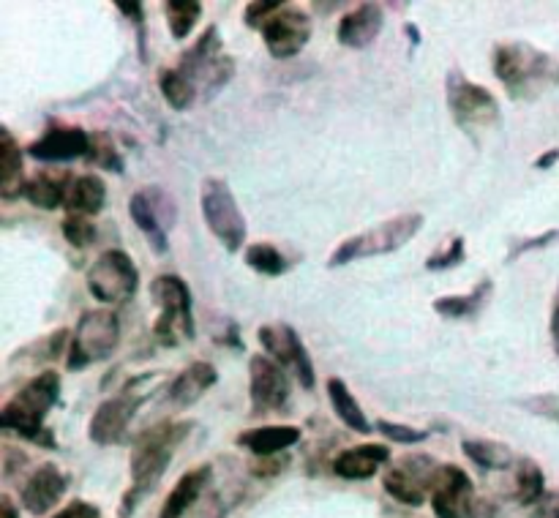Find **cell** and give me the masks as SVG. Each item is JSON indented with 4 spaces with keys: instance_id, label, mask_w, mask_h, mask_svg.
Masks as SVG:
<instances>
[{
    "instance_id": "38",
    "label": "cell",
    "mask_w": 559,
    "mask_h": 518,
    "mask_svg": "<svg viewBox=\"0 0 559 518\" xmlns=\"http://www.w3.org/2000/svg\"><path fill=\"white\" fill-rule=\"evenodd\" d=\"M374 429L380 431L382 437L393 442V445H420L431 437L429 429H415L407 423H390V420H377Z\"/></svg>"
},
{
    "instance_id": "8",
    "label": "cell",
    "mask_w": 559,
    "mask_h": 518,
    "mask_svg": "<svg viewBox=\"0 0 559 518\" xmlns=\"http://www.w3.org/2000/svg\"><path fill=\"white\" fill-rule=\"evenodd\" d=\"M120 344V317L112 309H90L71 333L66 369L82 371L115 355Z\"/></svg>"
},
{
    "instance_id": "15",
    "label": "cell",
    "mask_w": 559,
    "mask_h": 518,
    "mask_svg": "<svg viewBox=\"0 0 559 518\" xmlns=\"http://www.w3.org/2000/svg\"><path fill=\"white\" fill-rule=\"evenodd\" d=\"M142 407V396L134 393L131 385L118 396L101 401L93 418L88 423V437L93 445H101V448H110V445H118L126 439L129 434V426L134 415L140 412Z\"/></svg>"
},
{
    "instance_id": "1",
    "label": "cell",
    "mask_w": 559,
    "mask_h": 518,
    "mask_svg": "<svg viewBox=\"0 0 559 518\" xmlns=\"http://www.w3.org/2000/svg\"><path fill=\"white\" fill-rule=\"evenodd\" d=\"M191 429H194L191 420H161V423L150 426V429H145L140 437L134 439L129 461L131 486L120 499V518L134 516L142 505V499L159 486L161 478L167 475V467H170L175 450L183 445V439L189 437Z\"/></svg>"
},
{
    "instance_id": "40",
    "label": "cell",
    "mask_w": 559,
    "mask_h": 518,
    "mask_svg": "<svg viewBox=\"0 0 559 518\" xmlns=\"http://www.w3.org/2000/svg\"><path fill=\"white\" fill-rule=\"evenodd\" d=\"M284 6H287L284 0H254V3H249L246 11H243V22H246L249 28L262 30V25H265L270 17H276Z\"/></svg>"
},
{
    "instance_id": "30",
    "label": "cell",
    "mask_w": 559,
    "mask_h": 518,
    "mask_svg": "<svg viewBox=\"0 0 559 518\" xmlns=\"http://www.w3.org/2000/svg\"><path fill=\"white\" fill-rule=\"evenodd\" d=\"M513 497L521 508H532L546 499V475L535 459L524 456L516 461V475H513Z\"/></svg>"
},
{
    "instance_id": "3",
    "label": "cell",
    "mask_w": 559,
    "mask_h": 518,
    "mask_svg": "<svg viewBox=\"0 0 559 518\" xmlns=\"http://www.w3.org/2000/svg\"><path fill=\"white\" fill-rule=\"evenodd\" d=\"M60 401V374L58 371H41L22 385L0 409V426L6 431H14L20 439H28L39 448H58L55 434H52L44 420L50 415L55 404Z\"/></svg>"
},
{
    "instance_id": "32",
    "label": "cell",
    "mask_w": 559,
    "mask_h": 518,
    "mask_svg": "<svg viewBox=\"0 0 559 518\" xmlns=\"http://www.w3.org/2000/svg\"><path fill=\"white\" fill-rule=\"evenodd\" d=\"M159 88H161V96H164V101H167L175 112L191 110V107L197 104V99H200L197 88H194V85H191V82L186 80L178 69L161 71Z\"/></svg>"
},
{
    "instance_id": "24",
    "label": "cell",
    "mask_w": 559,
    "mask_h": 518,
    "mask_svg": "<svg viewBox=\"0 0 559 518\" xmlns=\"http://www.w3.org/2000/svg\"><path fill=\"white\" fill-rule=\"evenodd\" d=\"M303 431L298 426H254V429L240 431L235 442L238 448L249 450L257 459H268V456H279L292 445H298Z\"/></svg>"
},
{
    "instance_id": "16",
    "label": "cell",
    "mask_w": 559,
    "mask_h": 518,
    "mask_svg": "<svg viewBox=\"0 0 559 518\" xmlns=\"http://www.w3.org/2000/svg\"><path fill=\"white\" fill-rule=\"evenodd\" d=\"M260 33L273 58L290 60L311 41V17L298 6L287 3L276 17H270L262 25Z\"/></svg>"
},
{
    "instance_id": "9",
    "label": "cell",
    "mask_w": 559,
    "mask_h": 518,
    "mask_svg": "<svg viewBox=\"0 0 559 518\" xmlns=\"http://www.w3.org/2000/svg\"><path fill=\"white\" fill-rule=\"evenodd\" d=\"M200 208L210 235L219 240L230 254H238L246 246L249 227H246V216H243L235 194H232L230 183L221 178L202 180Z\"/></svg>"
},
{
    "instance_id": "36",
    "label": "cell",
    "mask_w": 559,
    "mask_h": 518,
    "mask_svg": "<svg viewBox=\"0 0 559 518\" xmlns=\"http://www.w3.org/2000/svg\"><path fill=\"white\" fill-rule=\"evenodd\" d=\"M88 161H93L96 167L110 172H123V159H120L115 142L107 134H90V153Z\"/></svg>"
},
{
    "instance_id": "33",
    "label": "cell",
    "mask_w": 559,
    "mask_h": 518,
    "mask_svg": "<svg viewBox=\"0 0 559 518\" xmlns=\"http://www.w3.org/2000/svg\"><path fill=\"white\" fill-rule=\"evenodd\" d=\"M164 17H167V28L175 41H183L191 30L197 28L202 17L200 0H167L164 3Z\"/></svg>"
},
{
    "instance_id": "29",
    "label": "cell",
    "mask_w": 559,
    "mask_h": 518,
    "mask_svg": "<svg viewBox=\"0 0 559 518\" xmlns=\"http://www.w3.org/2000/svg\"><path fill=\"white\" fill-rule=\"evenodd\" d=\"M494 292V281L483 279L467 292V295H445L431 303V309L437 311L442 319H472L478 317L483 306L489 303Z\"/></svg>"
},
{
    "instance_id": "10",
    "label": "cell",
    "mask_w": 559,
    "mask_h": 518,
    "mask_svg": "<svg viewBox=\"0 0 559 518\" xmlns=\"http://www.w3.org/2000/svg\"><path fill=\"white\" fill-rule=\"evenodd\" d=\"M85 284H88L90 295L110 309V306L129 303L137 295L140 270H137V262L123 249H107L101 251L96 262L88 268Z\"/></svg>"
},
{
    "instance_id": "28",
    "label": "cell",
    "mask_w": 559,
    "mask_h": 518,
    "mask_svg": "<svg viewBox=\"0 0 559 518\" xmlns=\"http://www.w3.org/2000/svg\"><path fill=\"white\" fill-rule=\"evenodd\" d=\"M107 205V183L99 178V175H80V178L71 180L69 197H66V205L63 208L74 213V216H99L101 210Z\"/></svg>"
},
{
    "instance_id": "6",
    "label": "cell",
    "mask_w": 559,
    "mask_h": 518,
    "mask_svg": "<svg viewBox=\"0 0 559 518\" xmlns=\"http://www.w3.org/2000/svg\"><path fill=\"white\" fill-rule=\"evenodd\" d=\"M423 213H401L396 219H388L371 227V230L352 235L344 243H339L328 259V268H344L360 259L382 257V254H393V251L404 249L420 230H423Z\"/></svg>"
},
{
    "instance_id": "23",
    "label": "cell",
    "mask_w": 559,
    "mask_h": 518,
    "mask_svg": "<svg viewBox=\"0 0 559 518\" xmlns=\"http://www.w3.org/2000/svg\"><path fill=\"white\" fill-rule=\"evenodd\" d=\"M210 480H213V467L210 464H200V467L189 469L186 475H180L175 483V489L167 494L164 505L159 510V518H183L186 510H191L208 491Z\"/></svg>"
},
{
    "instance_id": "17",
    "label": "cell",
    "mask_w": 559,
    "mask_h": 518,
    "mask_svg": "<svg viewBox=\"0 0 559 518\" xmlns=\"http://www.w3.org/2000/svg\"><path fill=\"white\" fill-rule=\"evenodd\" d=\"M475 483L456 464H442L440 478L431 491V510L437 518H470L475 505Z\"/></svg>"
},
{
    "instance_id": "44",
    "label": "cell",
    "mask_w": 559,
    "mask_h": 518,
    "mask_svg": "<svg viewBox=\"0 0 559 518\" xmlns=\"http://www.w3.org/2000/svg\"><path fill=\"white\" fill-rule=\"evenodd\" d=\"M284 467H287V461L279 459V456H268V459H257L251 464V475H257V478H273V475L284 472Z\"/></svg>"
},
{
    "instance_id": "42",
    "label": "cell",
    "mask_w": 559,
    "mask_h": 518,
    "mask_svg": "<svg viewBox=\"0 0 559 518\" xmlns=\"http://www.w3.org/2000/svg\"><path fill=\"white\" fill-rule=\"evenodd\" d=\"M52 518H101V510L99 505H93V502L74 499V502H69L66 508L58 510Z\"/></svg>"
},
{
    "instance_id": "5",
    "label": "cell",
    "mask_w": 559,
    "mask_h": 518,
    "mask_svg": "<svg viewBox=\"0 0 559 518\" xmlns=\"http://www.w3.org/2000/svg\"><path fill=\"white\" fill-rule=\"evenodd\" d=\"M150 300L159 309L153 336L161 347H180L194 339V303L186 281L175 273H161L150 281Z\"/></svg>"
},
{
    "instance_id": "18",
    "label": "cell",
    "mask_w": 559,
    "mask_h": 518,
    "mask_svg": "<svg viewBox=\"0 0 559 518\" xmlns=\"http://www.w3.org/2000/svg\"><path fill=\"white\" fill-rule=\"evenodd\" d=\"M69 472H63L58 464H41L20 489V505L30 516H47L60 505V499L69 491Z\"/></svg>"
},
{
    "instance_id": "12",
    "label": "cell",
    "mask_w": 559,
    "mask_h": 518,
    "mask_svg": "<svg viewBox=\"0 0 559 518\" xmlns=\"http://www.w3.org/2000/svg\"><path fill=\"white\" fill-rule=\"evenodd\" d=\"M129 216L134 227L148 240V246L159 257L170 251V230L178 219L175 200L164 189H142L134 191L129 200Z\"/></svg>"
},
{
    "instance_id": "7",
    "label": "cell",
    "mask_w": 559,
    "mask_h": 518,
    "mask_svg": "<svg viewBox=\"0 0 559 518\" xmlns=\"http://www.w3.org/2000/svg\"><path fill=\"white\" fill-rule=\"evenodd\" d=\"M175 69L197 88L202 99H213L232 80L235 60L224 55V39H221L219 28L208 25L197 44H191L189 50L180 55Z\"/></svg>"
},
{
    "instance_id": "41",
    "label": "cell",
    "mask_w": 559,
    "mask_h": 518,
    "mask_svg": "<svg viewBox=\"0 0 559 518\" xmlns=\"http://www.w3.org/2000/svg\"><path fill=\"white\" fill-rule=\"evenodd\" d=\"M557 240H559V230H546L540 232V235H535V238L519 240V243H513V249L508 251V259H505V262H516V259L524 257V254L549 249L551 243H557Z\"/></svg>"
},
{
    "instance_id": "21",
    "label": "cell",
    "mask_w": 559,
    "mask_h": 518,
    "mask_svg": "<svg viewBox=\"0 0 559 518\" xmlns=\"http://www.w3.org/2000/svg\"><path fill=\"white\" fill-rule=\"evenodd\" d=\"M219 382V371L208 360H197L189 363L186 369L175 374V379L167 388V401L172 409H189L208 393L213 385Z\"/></svg>"
},
{
    "instance_id": "37",
    "label": "cell",
    "mask_w": 559,
    "mask_h": 518,
    "mask_svg": "<svg viewBox=\"0 0 559 518\" xmlns=\"http://www.w3.org/2000/svg\"><path fill=\"white\" fill-rule=\"evenodd\" d=\"M60 232H63L66 243H71L74 249H85V246H90V243L96 240V235H99L96 224H93L88 216H74V213H69V216L63 219Z\"/></svg>"
},
{
    "instance_id": "46",
    "label": "cell",
    "mask_w": 559,
    "mask_h": 518,
    "mask_svg": "<svg viewBox=\"0 0 559 518\" xmlns=\"http://www.w3.org/2000/svg\"><path fill=\"white\" fill-rule=\"evenodd\" d=\"M202 513L197 518H224V502H221L219 494H208L202 497Z\"/></svg>"
},
{
    "instance_id": "25",
    "label": "cell",
    "mask_w": 559,
    "mask_h": 518,
    "mask_svg": "<svg viewBox=\"0 0 559 518\" xmlns=\"http://www.w3.org/2000/svg\"><path fill=\"white\" fill-rule=\"evenodd\" d=\"M71 180L74 178H71L69 172H47V170L33 172V175L25 180V191H22V197H25L33 208L58 210L66 205Z\"/></svg>"
},
{
    "instance_id": "48",
    "label": "cell",
    "mask_w": 559,
    "mask_h": 518,
    "mask_svg": "<svg viewBox=\"0 0 559 518\" xmlns=\"http://www.w3.org/2000/svg\"><path fill=\"white\" fill-rule=\"evenodd\" d=\"M557 161H559V148H551V150H546V153H540L532 167H535V170H551Z\"/></svg>"
},
{
    "instance_id": "43",
    "label": "cell",
    "mask_w": 559,
    "mask_h": 518,
    "mask_svg": "<svg viewBox=\"0 0 559 518\" xmlns=\"http://www.w3.org/2000/svg\"><path fill=\"white\" fill-rule=\"evenodd\" d=\"M115 9L137 25L142 39V36H145V6H142L140 0H115Z\"/></svg>"
},
{
    "instance_id": "34",
    "label": "cell",
    "mask_w": 559,
    "mask_h": 518,
    "mask_svg": "<svg viewBox=\"0 0 559 518\" xmlns=\"http://www.w3.org/2000/svg\"><path fill=\"white\" fill-rule=\"evenodd\" d=\"M243 262H246L251 270L262 273V276H270V279L284 276V273L290 270L287 257H284L273 243H251V246H246V251H243Z\"/></svg>"
},
{
    "instance_id": "13",
    "label": "cell",
    "mask_w": 559,
    "mask_h": 518,
    "mask_svg": "<svg viewBox=\"0 0 559 518\" xmlns=\"http://www.w3.org/2000/svg\"><path fill=\"white\" fill-rule=\"evenodd\" d=\"M257 339H260L265 355H270L279 366L295 374L303 388L314 390L317 369L311 363L309 349L303 347V341H300L298 330L287 322H276V325H265V328L257 330Z\"/></svg>"
},
{
    "instance_id": "50",
    "label": "cell",
    "mask_w": 559,
    "mask_h": 518,
    "mask_svg": "<svg viewBox=\"0 0 559 518\" xmlns=\"http://www.w3.org/2000/svg\"><path fill=\"white\" fill-rule=\"evenodd\" d=\"M407 36H410V41H412V47H418L420 44V33H418V28H415V25H407Z\"/></svg>"
},
{
    "instance_id": "14",
    "label": "cell",
    "mask_w": 559,
    "mask_h": 518,
    "mask_svg": "<svg viewBox=\"0 0 559 518\" xmlns=\"http://www.w3.org/2000/svg\"><path fill=\"white\" fill-rule=\"evenodd\" d=\"M292 393L290 371L270 355H251L249 360V399L254 415H270L287 407Z\"/></svg>"
},
{
    "instance_id": "4",
    "label": "cell",
    "mask_w": 559,
    "mask_h": 518,
    "mask_svg": "<svg viewBox=\"0 0 559 518\" xmlns=\"http://www.w3.org/2000/svg\"><path fill=\"white\" fill-rule=\"evenodd\" d=\"M445 93H448L450 115L470 140H483L489 131H494L502 123L500 101L494 99V93L478 82H472L461 69L448 71Z\"/></svg>"
},
{
    "instance_id": "45",
    "label": "cell",
    "mask_w": 559,
    "mask_h": 518,
    "mask_svg": "<svg viewBox=\"0 0 559 518\" xmlns=\"http://www.w3.org/2000/svg\"><path fill=\"white\" fill-rule=\"evenodd\" d=\"M549 336H551V347H554V352H557V358H559V284H557V289H554V300H551Z\"/></svg>"
},
{
    "instance_id": "27",
    "label": "cell",
    "mask_w": 559,
    "mask_h": 518,
    "mask_svg": "<svg viewBox=\"0 0 559 518\" xmlns=\"http://www.w3.org/2000/svg\"><path fill=\"white\" fill-rule=\"evenodd\" d=\"M325 393H328V401L330 407H333V412H336V418H339L347 429L355 431V434H371L374 423H369L366 412L360 409L355 393L347 388L344 379L330 377L328 382H325Z\"/></svg>"
},
{
    "instance_id": "22",
    "label": "cell",
    "mask_w": 559,
    "mask_h": 518,
    "mask_svg": "<svg viewBox=\"0 0 559 518\" xmlns=\"http://www.w3.org/2000/svg\"><path fill=\"white\" fill-rule=\"evenodd\" d=\"M390 461L388 445H355V448L341 450L336 459L330 461L333 475L344 480H369L380 472L382 464Z\"/></svg>"
},
{
    "instance_id": "11",
    "label": "cell",
    "mask_w": 559,
    "mask_h": 518,
    "mask_svg": "<svg viewBox=\"0 0 559 518\" xmlns=\"http://www.w3.org/2000/svg\"><path fill=\"white\" fill-rule=\"evenodd\" d=\"M442 464L429 453H407L385 469L382 489L407 508H420L426 499H431L434 483L440 478Z\"/></svg>"
},
{
    "instance_id": "26",
    "label": "cell",
    "mask_w": 559,
    "mask_h": 518,
    "mask_svg": "<svg viewBox=\"0 0 559 518\" xmlns=\"http://www.w3.org/2000/svg\"><path fill=\"white\" fill-rule=\"evenodd\" d=\"M25 191V161L20 142L14 140L9 126L0 129V197L17 200Z\"/></svg>"
},
{
    "instance_id": "2",
    "label": "cell",
    "mask_w": 559,
    "mask_h": 518,
    "mask_svg": "<svg viewBox=\"0 0 559 518\" xmlns=\"http://www.w3.org/2000/svg\"><path fill=\"white\" fill-rule=\"evenodd\" d=\"M494 77L510 99L532 101L559 88V60L530 41H505L494 47Z\"/></svg>"
},
{
    "instance_id": "39",
    "label": "cell",
    "mask_w": 559,
    "mask_h": 518,
    "mask_svg": "<svg viewBox=\"0 0 559 518\" xmlns=\"http://www.w3.org/2000/svg\"><path fill=\"white\" fill-rule=\"evenodd\" d=\"M519 407H524L527 412H532V415L551 420V423H557L559 426V396L557 393H535V396L519 399Z\"/></svg>"
},
{
    "instance_id": "47",
    "label": "cell",
    "mask_w": 559,
    "mask_h": 518,
    "mask_svg": "<svg viewBox=\"0 0 559 518\" xmlns=\"http://www.w3.org/2000/svg\"><path fill=\"white\" fill-rule=\"evenodd\" d=\"M470 518H500V510L497 505L486 497H478L475 499V505H472V513Z\"/></svg>"
},
{
    "instance_id": "19",
    "label": "cell",
    "mask_w": 559,
    "mask_h": 518,
    "mask_svg": "<svg viewBox=\"0 0 559 518\" xmlns=\"http://www.w3.org/2000/svg\"><path fill=\"white\" fill-rule=\"evenodd\" d=\"M90 134L77 126H55L44 137L28 145V156L44 164H66V161L88 159Z\"/></svg>"
},
{
    "instance_id": "31",
    "label": "cell",
    "mask_w": 559,
    "mask_h": 518,
    "mask_svg": "<svg viewBox=\"0 0 559 518\" xmlns=\"http://www.w3.org/2000/svg\"><path fill=\"white\" fill-rule=\"evenodd\" d=\"M461 450H464V456H467L475 467L486 469V472L508 469L519 461L513 456L510 445L497 442V439H464V442H461Z\"/></svg>"
},
{
    "instance_id": "49",
    "label": "cell",
    "mask_w": 559,
    "mask_h": 518,
    "mask_svg": "<svg viewBox=\"0 0 559 518\" xmlns=\"http://www.w3.org/2000/svg\"><path fill=\"white\" fill-rule=\"evenodd\" d=\"M0 518H20V508L14 505V499L9 494L0 497Z\"/></svg>"
},
{
    "instance_id": "35",
    "label": "cell",
    "mask_w": 559,
    "mask_h": 518,
    "mask_svg": "<svg viewBox=\"0 0 559 518\" xmlns=\"http://www.w3.org/2000/svg\"><path fill=\"white\" fill-rule=\"evenodd\" d=\"M464 259H467V240H464V235H453L448 240V246H442L440 251H434L431 257H426V270L442 273V270L459 268Z\"/></svg>"
},
{
    "instance_id": "20",
    "label": "cell",
    "mask_w": 559,
    "mask_h": 518,
    "mask_svg": "<svg viewBox=\"0 0 559 518\" xmlns=\"http://www.w3.org/2000/svg\"><path fill=\"white\" fill-rule=\"evenodd\" d=\"M385 25V9L382 3H360L358 9L347 11L336 28V39L347 50H366L380 39Z\"/></svg>"
}]
</instances>
